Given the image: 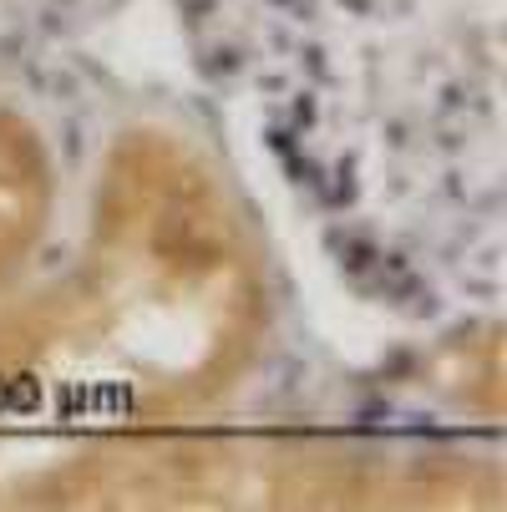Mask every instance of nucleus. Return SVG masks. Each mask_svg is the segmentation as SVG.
Listing matches in <instances>:
<instances>
[{
  "label": "nucleus",
  "mask_w": 507,
  "mask_h": 512,
  "mask_svg": "<svg viewBox=\"0 0 507 512\" xmlns=\"http://www.w3.org/2000/svg\"><path fill=\"white\" fill-rule=\"evenodd\" d=\"M51 208V173L36 132L0 107V279H6L46 229Z\"/></svg>",
  "instance_id": "f03ea898"
},
{
  "label": "nucleus",
  "mask_w": 507,
  "mask_h": 512,
  "mask_svg": "<svg viewBox=\"0 0 507 512\" xmlns=\"http://www.w3.org/2000/svg\"><path fill=\"white\" fill-rule=\"evenodd\" d=\"M259 335V249L224 183L168 132L117 137L77 274L0 325V502H41L71 457L219 401Z\"/></svg>",
  "instance_id": "f257e3e1"
}]
</instances>
